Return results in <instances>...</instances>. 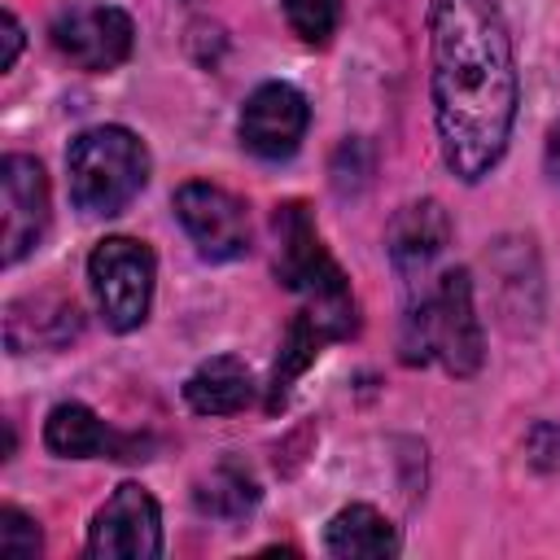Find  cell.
Returning <instances> with one entry per match:
<instances>
[{
  "instance_id": "obj_1",
  "label": "cell",
  "mask_w": 560,
  "mask_h": 560,
  "mask_svg": "<svg viewBox=\"0 0 560 560\" xmlns=\"http://www.w3.org/2000/svg\"><path fill=\"white\" fill-rule=\"evenodd\" d=\"M429 96L442 162L455 179H486L516 122V57L499 0H429Z\"/></svg>"
},
{
  "instance_id": "obj_2",
  "label": "cell",
  "mask_w": 560,
  "mask_h": 560,
  "mask_svg": "<svg viewBox=\"0 0 560 560\" xmlns=\"http://www.w3.org/2000/svg\"><path fill=\"white\" fill-rule=\"evenodd\" d=\"M402 363H442L451 376H472L486 359V341H481V319L472 306V280L464 267L442 271L411 306L402 319V337H398Z\"/></svg>"
},
{
  "instance_id": "obj_3",
  "label": "cell",
  "mask_w": 560,
  "mask_h": 560,
  "mask_svg": "<svg viewBox=\"0 0 560 560\" xmlns=\"http://www.w3.org/2000/svg\"><path fill=\"white\" fill-rule=\"evenodd\" d=\"M70 201L83 214H118L149 184V149L136 131L118 122L88 127L66 149Z\"/></svg>"
},
{
  "instance_id": "obj_4",
  "label": "cell",
  "mask_w": 560,
  "mask_h": 560,
  "mask_svg": "<svg viewBox=\"0 0 560 560\" xmlns=\"http://www.w3.org/2000/svg\"><path fill=\"white\" fill-rule=\"evenodd\" d=\"M153 249L136 236H105L88 258V284L105 328L136 332L153 306Z\"/></svg>"
},
{
  "instance_id": "obj_5",
  "label": "cell",
  "mask_w": 560,
  "mask_h": 560,
  "mask_svg": "<svg viewBox=\"0 0 560 560\" xmlns=\"http://www.w3.org/2000/svg\"><path fill=\"white\" fill-rule=\"evenodd\" d=\"M276 276L284 289L306 298L311 306H354L346 271L324 249L311 214L302 201H289L276 210Z\"/></svg>"
},
{
  "instance_id": "obj_6",
  "label": "cell",
  "mask_w": 560,
  "mask_h": 560,
  "mask_svg": "<svg viewBox=\"0 0 560 560\" xmlns=\"http://www.w3.org/2000/svg\"><path fill=\"white\" fill-rule=\"evenodd\" d=\"M136 26L122 9L101 0H74L52 18V48L79 70L105 74L131 57Z\"/></svg>"
},
{
  "instance_id": "obj_7",
  "label": "cell",
  "mask_w": 560,
  "mask_h": 560,
  "mask_svg": "<svg viewBox=\"0 0 560 560\" xmlns=\"http://www.w3.org/2000/svg\"><path fill=\"white\" fill-rule=\"evenodd\" d=\"M88 556H96V560H153V556H162L158 499L144 486L122 481L88 525Z\"/></svg>"
},
{
  "instance_id": "obj_8",
  "label": "cell",
  "mask_w": 560,
  "mask_h": 560,
  "mask_svg": "<svg viewBox=\"0 0 560 560\" xmlns=\"http://www.w3.org/2000/svg\"><path fill=\"white\" fill-rule=\"evenodd\" d=\"M175 219L184 223V232L197 245V254L210 258V262H228V258H241L249 249V214H245V201L232 197L219 184H206V179L179 184V192H175Z\"/></svg>"
},
{
  "instance_id": "obj_9",
  "label": "cell",
  "mask_w": 560,
  "mask_h": 560,
  "mask_svg": "<svg viewBox=\"0 0 560 560\" xmlns=\"http://www.w3.org/2000/svg\"><path fill=\"white\" fill-rule=\"evenodd\" d=\"M0 210H4L0 262L18 267L48 232V175L35 158L9 153L0 162Z\"/></svg>"
},
{
  "instance_id": "obj_10",
  "label": "cell",
  "mask_w": 560,
  "mask_h": 560,
  "mask_svg": "<svg viewBox=\"0 0 560 560\" xmlns=\"http://www.w3.org/2000/svg\"><path fill=\"white\" fill-rule=\"evenodd\" d=\"M306 122H311V109L293 83H262L245 96L241 118H236V136L254 158L284 162L298 153Z\"/></svg>"
},
{
  "instance_id": "obj_11",
  "label": "cell",
  "mask_w": 560,
  "mask_h": 560,
  "mask_svg": "<svg viewBox=\"0 0 560 560\" xmlns=\"http://www.w3.org/2000/svg\"><path fill=\"white\" fill-rule=\"evenodd\" d=\"M446 245H451V219H446L442 201H433V197L407 201L385 228V254L402 280L424 276L446 254Z\"/></svg>"
},
{
  "instance_id": "obj_12",
  "label": "cell",
  "mask_w": 560,
  "mask_h": 560,
  "mask_svg": "<svg viewBox=\"0 0 560 560\" xmlns=\"http://www.w3.org/2000/svg\"><path fill=\"white\" fill-rule=\"evenodd\" d=\"M44 446L61 459H96V455H109V459H144L136 455V442L118 438L114 429H105V420L83 407V402H57L44 420Z\"/></svg>"
},
{
  "instance_id": "obj_13",
  "label": "cell",
  "mask_w": 560,
  "mask_h": 560,
  "mask_svg": "<svg viewBox=\"0 0 560 560\" xmlns=\"http://www.w3.org/2000/svg\"><path fill=\"white\" fill-rule=\"evenodd\" d=\"M184 402L197 416H236L254 402V376L236 354H214L184 381Z\"/></svg>"
},
{
  "instance_id": "obj_14",
  "label": "cell",
  "mask_w": 560,
  "mask_h": 560,
  "mask_svg": "<svg viewBox=\"0 0 560 560\" xmlns=\"http://www.w3.org/2000/svg\"><path fill=\"white\" fill-rule=\"evenodd\" d=\"M79 332V311L66 298H22L4 311V341L13 354L35 346H61Z\"/></svg>"
},
{
  "instance_id": "obj_15",
  "label": "cell",
  "mask_w": 560,
  "mask_h": 560,
  "mask_svg": "<svg viewBox=\"0 0 560 560\" xmlns=\"http://www.w3.org/2000/svg\"><path fill=\"white\" fill-rule=\"evenodd\" d=\"M324 547H328V556H346V560L350 556H394L398 534L376 508L350 503L324 525Z\"/></svg>"
},
{
  "instance_id": "obj_16",
  "label": "cell",
  "mask_w": 560,
  "mask_h": 560,
  "mask_svg": "<svg viewBox=\"0 0 560 560\" xmlns=\"http://www.w3.org/2000/svg\"><path fill=\"white\" fill-rule=\"evenodd\" d=\"M192 503H197L201 516H214V521H241V516L254 512V503H258V481H254V472H249L245 464L223 459V464H214V468L197 481Z\"/></svg>"
},
{
  "instance_id": "obj_17",
  "label": "cell",
  "mask_w": 560,
  "mask_h": 560,
  "mask_svg": "<svg viewBox=\"0 0 560 560\" xmlns=\"http://www.w3.org/2000/svg\"><path fill=\"white\" fill-rule=\"evenodd\" d=\"M280 9L302 44H328L341 22V0H280Z\"/></svg>"
},
{
  "instance_id": "obj_18",
  "label": "cell",
  "mask_w": 560,
  "mask_h": 560,
  "mask_svg": "<svg viewBox=\"0 0 560 560\" xmlns=\"http://www.w3.org/2000/svg\"><path fill=\"white\" fill-rule=\"evenodd\" d=\"M39 547H44L39 525L18 508H0V556L31 560V556H39Z\"/></svg>"
},
{
  "instance_id": "obj_19",
  "label": "cell",
  "mask_w": 560,
  "mask_h": 560,
  "mask_svg": "<svg viewBox=\"0 0 560 560\" xmlns=\"http://www.w3.org/2000/svg\"><path fill=\"white\" fill-rule=\"evenodd\" d=\"M525 451L538 468H560V429L556 424H534L525 438Z\"/></svg>"
},
{
  "instance_id": "obj_20",
  "label": "cell",
  "mask_w": 560,
  "mask_h": 560,
  "mask_svg": "<svg viewBox=\"0 0 560 560\" xmlns=\"http://www.w3.org/2000/svg\"><path fill=\"white\" fill-rule=\"evenodd\" d=\"M18 52H22V22L13 13H4V57H0V70H13Z\"/></svg>"
},
{
  "instance_id": "obj_21",
  "label": "cell",
  "mask_w": 560,
  "mask_h": 560,
  "mask_svg": "<svg viewBox=\"0 0 560 560\" xmlns=\"http://www.w3.org/2000/svg\"><path fill=\"white\" fill-rule=\"evenodd\" d=\"M542 162H547V175L560 184V118L547 127V144H542Z\"/></svg>"
}]
</instances>
